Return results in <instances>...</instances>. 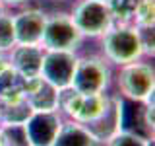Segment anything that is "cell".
Returning a JSON list of instances; mask_svg holds the SVG:
<instances>
[{
    "label": "cell",
    "mask_w": 155,
    "mask_h": 146,
    "mask_svg": "<svg viewBox=\"0 0 155 146\" xmlns=\"http://www.w3.org/2000/svg\"><path fill=\"white\" fill-rule=\"evenodd\" d=\"M103 58L116 66L130 64L143 57V47L136 26H113L101 35Z\"/></svg>",
    "instance_id": "6da1fadb"
},
{
    "label": "cell",
    "mask_w": 155,
    "mask_h": 146,
    "mask_svg": "<svg viewBox=\"0 0 155 146\" xmlns=\"http://www.w3.org/2000/svg\"><path fill=\"white\" fill-rule=\"evenodd\" d=\"M110 78H113L110 62H107L103 57H78L70 88L78 94L99 96L105 94L110 84Z\"/></svg>",
    "instance_id": "7a4b0ae2"
},
{
    "label": "cell",
    "mask_w": 155,
    "mask_h": 146,
    "mask_svg": "<svg viewBox=\"0 0 155 146\" xmlns=\"http://www.w3.org/2000/svg\"><path fill=\"white\" fill-rule=\"evenodd\" d=\"M116 86H118L120 94L128 97V99L149 103V99L153 97V88H155L153 66L149 62H142V61L118 66Z\"/></svg>",
    "instance_id": "3957f363"
},
{
    "label": "cell",
    "mask_w": 155,
    "mask_h": 146,
    "mask_svg": "<svg viewBox=\"0 0 155 146\" xmlns=\"http://www.w3.org/2000/svg\"><path fill=\"white\" fill-rule=\"evenodd\" d=\"M81 37H101L113 27V6L97 0H80L70 14Z\"/></svg>",
    "instance_id": "277c9868"
},
{
    "label": "cell",
    "mask_w": 155,
    "mask_h": 146,
    "mask_svg": "<svg viewBox=\"0 0 155 146\" xmlns=\"http://www.w3.org/2000/svg\"><path fill=\"white\" fill-rule=\"evenodd\" d=\"M81 33L74 26L68 14H56L47 18L41 37V47L45 51H74L81 43Z\"/></svg>",
    "instance_id": "5b68a950"
},
{
    "label": "cell",
    "mask_w": 155,
    "mask_h": 146,
    "mask_svg": "<svg viewBox=\"0 0 155 146\" xmlns=\"http://www.w3.org/2000/svg\"><path fill=\"white\" fill-rule=\"evenodd\" d=\"M109 96L99 94V96H85L78 94L72 88L60 92V105L58 109H62L70 117V121H76L80 125H89L91 121H95L97 117L105 111Z\"/></svg>",
    "instance_id": "8992f818"
},
{
    "label": "cell",
    "mask_w": 155,
    "mask_h": 146,
    "mask_svg": "<svg viewBox=\"0 0 155 146\" xmlns=\"http://www.w3.org/2000/svg\"><path fill=\"white\" fill-rule=\"evenodd\" d=\"M78 55L74 51H45L41 62V74L45 82L56 90H68L72 86V76L76 70Z\"/></svg>",
    "instance_id": "52a82bcc"
},
{
    "label": "cell",
    "mask_w": 155,
    "mask_h": 146,
    "mask_svg": "<svg viewBox=\"0 0 155 146\" xmlns=\"http://www.w3.org/2000/svg\"><path fill=\"white\" fill-rule=\"evenodd\" d=\"M62 123L60 111H33L23 123L29 146H51Z\"/></svg>",
    "instance_id": "ba28073f"
},
{
    "label": "cell",
    "mask_w": 155,
    "mask_h": 146,
    "mask_svg": "<svg viewBox=\"0 0 155 146\" xmlns=\"http://www.w3.org/2000/svg\"><path fill=\"white\" fill-rule=\"evenodd\" d=\"M14 31H16V45H41L43 29H45L47 16L41 10H23L12 16Z\"/></svg>",
    "instance_id": "9c48e42d"
},
{
    "label": "cell",
    "mask_w": 155,
    "mask_h": 146,
    "mask_svg": "<svg viewBox=\"0 0 155 146\" xmlns=\"http://www.w3.org/2000/svg\"><path fill=\"white\" fill-rule=\"evenodd\" d=\"M45 49L41 45H16L10 51V68L23 80H35L41 74V62Z\"/></svg>",
    "instance_id": "30bf717a"
},
{
    "label": "cell",
    "mask_w": 155,
    "mask_h": 146,
    "mask_svg": "<svg viewBox=\"0 0 155 146\" xmlns=\"http://www.w3.org/2000/svg\"><path fill=\"white\" fill-rule=\"evenodd\" d=\"M120 125H122V101L116 99V97H109L103 113L95 121H91L89 125H84V127L101 144H105L110 136H114L120 130Z\"/></svg>",
    "instance_id": "8fae6325"
},
{
    "label": "cell",
    "mask_w": 155,
    "mask_h": 146,
    "mask_svg": "<svg viewBox=\"0 0 155 146\" xmlns=\"http://www.w3.org/2000/svg\"><path fill=\"white\" fill-rule=\"evenodd\" d=\"M25 101L29 103L31 111H60V90L51 86L43 78L25 82Z\"/></svg>",
    "instance_id": "7c38bea8"
},
{
    "label": "cell",
    "mask_w": 155,
    "mask_h": 146,
    "mask_svg": "<svg viewBox=\"0 0 155 146\" xmlns=\"http://www.w3.org/2000/svg\"><path fill=\"white\" fill-rule=\"evenodd\" d=\"M51 146H101V142L84 125L76 121H64Z\"/></svg>",
    "instance_id": "4fadbf2b"
},
{
    "label": "cell",
    "mask_w": 155,
    "mask_h": 146,
    "mask_svg": "<svg viewBox=\"0 0 155 146\" xmlns=\"http://www.w3.org/2000/svg\"><path fill=\"white\" fill-rule=\"evenodd\" d=\"M0 138L4 146H29L23 123H4L0 129Z\"/></svg>",
    "instance_id": "5bb4252c"
},
{
    "label": "cell",
    "mask_w": 155,
    "mask_h": 146,
    "mask_svg": "<svg viewBox=\"0 0 155 146\" xmlns=\"http://www.w3.org/2000/svg\"><path fill=\"white\" fill-rule=\"evenodd\" d=\"M16 47V31H14L12 16H0V53H10Z\"/></svg>",
    "instance_id": "9a60e30c"
},
{
    "label": "cell",
    "mask_w": 155,
    "mask_h": 146,
    "mask_svg": "<svg viewBox=\"0 0 155 146\" xmlns=\"http://www.w3.org/2000/svg\"><path fill=\"white\" fill-rule=\"evenodd\" d=\"M105 146H149V140L132 130H118L114 136L107 140Z\"/></svg>",
    "instance_id": "2e32d148"
},
{
    "label": "cell",
    "mask_w": 155,
    "mask_h": 146,
    "mask_svg": "<svg viewBox=\"0 0 155 146\" xmlns=\"http://www.w3.org/2000/svg\"><path fill=\"white\" fill-rule=\"evenodd\" d=\"M136 26L153 27V0H140L136 6Z\"/></svg>",
    "instance_id": "e0dca14e"
},
{
    "label": "cell",
    "mask_w": 155,
    "mask_h": 146,
    "mask_svg": "<svg viewBox=\"0 0 155 146\" xmlns=\"http://www.w3.org/2000/svg\"><path fill=\"white\" fill-rule=\"evenodd\" d=\"M2 4H21V2H25V0H0Z\"/></svg>",
    "instance_id": "ac0fdd59"
},
{
    "label": "cell",
    "mask_w": 155,
    "mask_h": 146,
    "mask_svg": "<svg viewBox=\"0 0 155 146\" xmlns=\"http://www.w3.org/2000/svg\"><path fill=\"white\" fill-rule=\"evenodd\" d=\"M97 2H105V4H110V6H113V0H97Z\"/></svg>",
    "instance_id": "d6986e66"
},
{
    "label": "cell",
    "mask_w": 155,
    "mask_h": 146,
    "mask_svg": "<svg viewBox=\"0 0 155 146\" xmlns=\"http://www.w3.org/2000/svg\"><path fill=\"white\" fill-rule=\"evenodd\" d=\"M2 14H6V12H4V4L0 2V16H2Z\"/></svg>",
    "instance_id": "ffe728a7"
}]
</instances>
